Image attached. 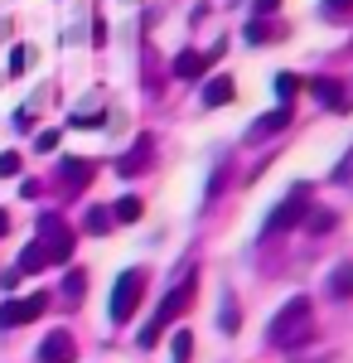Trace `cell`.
I'll use <instances>...</instances> for the list:
<instances>
[{
	"instance_id": "1",
	"label": "cell",
	"mask_w": 353,
	"mask_h": 363,
	"mask_svg": "<svg viewBox=\"0 0 353 363\" xmlns=\"http://www.w3.org/2000/svg\"><path fill=\"white\" fill-rule=\"evenodd\" d=\"M310 339H315V306H310V296H296V301H286L276 310V320L267 325V344L291 354V349L310 344Z\"/></svg>"
},
{
	"instance_id": "2",
	"label": "cell",
	"mask_w": 353,
	"mask_h": 363,
	"mask_svg": "<svg viewBox=\"0 0 353 363\" xmlns=\"http://www.w3.org/2000/svg\"><path fill=\"white\" fill-rule=\"evenodd\" d=\"M189 306H194V272L179 281L169 296H164V306L155 310V320L140 330V349H155V344H160V335H164V330H169V325H174V320H179V315H184Z\"/></svg>"
},
{
	"instance_id": "3",
	"label": "cell",
	"mask_w": 353,
	"mask_h": 363,
	"mask_svg": "<svg viewBox=\"0 0 353 363\" xmlns=\"http://www.w3.org/2000/svg\"><path fill=\"white\" fill-rule=\"evenodd\" d=\"M305 208H310V184H296V189L286 194V203H276V208H271V218H267V228H262V238L291 233V228L305 218Z\"/></svg>"
},
{
	"instance_id": "4",
	"label": "cell",
	"mask_w": 353,
	"mask_h": 363,
	"mask_svg": "<svg viewBox=\"0 0 353 363\" xmlns=\"http://www.w3.org/2000/svg\"><path fill=\"white\" fill-rule=\"evenodd\" d=\"M140 296H145V272L131 267L126 277H116V291H111V320H116V325H126V320L136 315Z\"/></svg>"
},
{
	"instance_id": "5",
	"label": "cell",
	"mask_w": 353,
	"mask_h": 363,
	"mask_svg": "<svg viewBox=\"0 0 353 363\" xmlns=\"http://www.w3.org/2000/svg\"><path fill=\"white\" fill-rule=\"evenodd\" d=\"M39 242L49 252V267H58V262L73 257V228L63 223L58 213H44V218H39Z\"/></svg>"
},
{
	"instance_id": "6",
	"label": "cell",
	"mask_w": 353,
	"mask_h": 363,
	"mask_svg": "<svg viewBox=\"0 0 353 363\" xmlns=\"http://www.w3.org/2000/svg\"><path fill=\"white\" fill-rule=\"evenodd\" d=\"M49 310V296H25V301H5L0 306V330H15V325H29Z\"/></svg>"
},
{
	"instance_id": "7",
	"label": "cell",
	"mask_w": 353,
	"mask_h": 363,
	"mask_svg": "<svg viewBox=\"0 0 353 363\" xmlns=\"http://www.w3.org/2000/svg\"><path fill=\"white\" fill-rule=\"evenodd\" d=\"M150 165H155V136H140L136 145H131V155L116 160V174H121V179H136V174H145Z\"/></svg>"
},
{
	"instance_id": "8",
	"label": "cell",
	"mask_w": 353,
	"mask_h": 363,
	"mask_svg": "<svg viewBox=\"0 0 353 363\" xmlns=\"http://www.w3.org/2000/svg\"><path fill=\"white\" fill-rule=\"evenodd\" d=\"M73 359H78V344H73L68 330H54V335L39 344V363H73Z\"/></svg>"
},
{
	"instance_id": "9",
	"label": "cell",
	"mask_w": 353,
	"mask_h": 363,
	"mask_svg": "<svg viewBox=\"0 0 353 363\" xmlns=\"http://www.w3.org/2000/svg\"><path fill=\"white\" fill-rule=\"evenodd\" d=\"M310 92H315V102H325L329 112H344V107H349L344 87L334 83V78H315V83H310Z\"/></svg>"
},
{
	"instance_id": "10",
	"label": "cell",
	"mask_w": 353,
	"mask_h": 363,
	"mask_svg": "<svg viewBox=\"0 0 353 363\" xmlns=\"http://www.w3.org/2000/svg\"><path fill=\"white\" fill-rule=\"evenodd\" d=\"M286 126H291V102H281L276 112H267L262 121H252V140L271 136V131H286Z\"/></svg>"
},
{
	"instance_id": "11",
	"label": "cell",
	"mask_w": 353,
	"mask_h": 363,
	"mask_svg": "<svg viewBox=\"0 0 353 363\" xmlns=\"http://www.w3.org/2000/svg\"><path fill=\"white\" fill-rule=\"evenodd\" d=\"M228 102H232V78L228 73H213L203 83V107H228Z\"/></svg>"
},
{
	"instance_id": "12",
	"label": "cell",
	"mask_w": 353,
	"mask_h": 363,
	"mask_svg": "<svg viewBox=\"0 0 353 363\" xmlns=\"http://www.w3.org/2000/svg\"><path fill=\"white\" fill-rule=\"evenodd\" d=\"M63 184L78 194V189H87L92 184V160H63Z\"/></svg>"
},
{
	"instance_id": "13",
	"label": "cell",
	"mask_w": 353,
	"mask_h": 363,
	"mask_svg": "<svg viewBox=\"0 0 353 363\" xmlns=\"http://www.w3.org/2000/svg\"><path fill=\"white\" fill-rule=\"evenodd\" d=\"M329 291H334L339 301H353V262H339V267L329 272Z\"/></svg>"
},
{
	"instance_id": "14",
	"label": "cell",
	"mask_w": 353,
	"mask_h": 363,
	"mask_svg": "<svg viewBox=\"0 0 353 363\" xmlns=\"http://www.w3.org/2000/svg\"><path fill=\"white\" fill-rule=\"evenodd\" d=\"M203 68H208V58H203V54H194V49H184V54L174 58V78H198Z\"/></svg>"
},
{
	"instance_id": "15",
	"label": "cell",
	"mask_w": 353,
	"mask_h": 363,
	"mask_svg": "<svg viewBox=\"0 0 353 363\" xmlns=\"http://www.w3.org/2000/svg\"><path fill=\"white\" fill-rule=\"evenodd\" d=\"M82 296H87V272H82V267H73V272L63 277V301H68V306H78Z\"/></svg>"
},
{
	"instance_id": "16",
	"label": "cell",
	"mask_w": 353,
	"mask_h": 363,
	"mask_svg": "<svg viewBox=\"0 0 353 363\" xmlns=\"http://www.w3.org/2000/svg\"><path fill=\"white\" fill-rule=\"evenodd\" d=\"M49 267V252H44V242H29L25 252H20V272H44Z\"/></svg>"
},
{
	"instance_id": "17",
	"label": "cell",
	"mask_w": 353,
	"mask_h": 363,
	"mask_svg": "<svg viewBox=\"0 0 353 363\" xmlns=\"http://www.w3.org/2000/svg\"><path fill=\"white\" fill-rule=\"evenodd\" d=\"M111 223H116V218H111V208H87V233H92V238H107L111 233Z\"/></svg>"
},
{
	"instance_id": "18",
	"label": "cell",
	"mask_w": 353,
	"mask_h": 363,
	"mask_svg": "<svg viewBox=\"0 0 353 363\" xmlns=\"http://www.w3.org/2000/svg\"><path fill=\"white\" fill-rule=\"evenodd\" d=\"M189 354H194V335H189V330H174V335H169V359L189 363Z\"/></svg>"
},
{
	"instance_id": "19",
	"label": "cell",
	"mask_w": 353,
	"mask_h": 363,
	"mask_svg": "<svg viewBox=\"0 0 353 363\" xmlns=\"http://www.w3.org/2000/svg\"><path fill=\"white\" fill-rule=\"evenodd\" d=\"M300 223L320 238V233H329V228H334V213H329V208H305V218H300Z\"/></svg>"
},
{
	"instance_id": "20",
	"label": "cell",
	"mask_w": 353,
	"mask_h": 363,
	"mask_svg": "<svg viewBox=\"0 0 353 363\" xmlns=\"http://www.w3.org/2000/svg\"><path fill=\"white\" fill-rule=\"evenodd\" d=\"M111 218H121V223H136V218H140V199H136V194L116 199V208H111Z\"/></svg>"
},
{
	"instance_id": "21",
	"label": "cell",
	"mask_w": 353,
	"mask_h": 363,
	"mask_svg": "<svg viewBox=\"0 0 353 363\" xmlns=\"http://www.w3.org/2000/svg\"><path fill=\"white\" fill-rule=\"evenodd\" d=\"M218 325H223V335H237V301H232V296H223V315H218Z\"/></svg>"
},
{
	"instance_id": "22",
	"label": "cell",
	"mask_w": 353,
	"mask_h": 363,
	"mask_svg": "<svg viewBox=\"0 0 353 363\" xmlns=\"http://www.w3.org/2000/svg\"><path fill=\"white\" fill-rule=\"evenodd\" d=\"M296 92H300V78H296V73H281V78H276V97H281V102H291Z\"/></svg>"
},
{
	"instance_id": "23",
	"label": "cell",
	"mask_w": 353,
	"mask_h": 363,
	"mask_svg": "<svg viewBox=\"0 0 353 363\" xmlns=\"http://www.w3.org/2000/svg\"><path fill=\"white\" fill-rule=\"evenodd\" d=\"M15 174H20V155L5 150V155H0V179H15Z\"/></svg>"
},
{
	"instance_id": "24",
	"label": "cell",
	"mask_w": 353,
	"mask_h": 363,
	"mask_svg": "<svg viewBox=\"0 0 353 363\" xmlns=\"http://www.w3.org/2000/svg\"><path fill=\"white\" fill-rule=\"evenodd\" d=\"M247 39H252V44H267V39H271V25H267V20H252V25H247Z\"/></svg>"
},
{
	"instance_id": "25",
	"label": "cell",
	"mask_w": 353,
	"mask_h": 363,
	"mask_svg": "<svg viewBox=\"0 0 353 363\" xmlns=\"http://www.w3.org/2000/svg\"><path fill=\"white\" fill-rule=\"evenodd\" d=\"M34 145H39L44 155H49V150H58V131H39V136H34Z\"/></svg>"
},
{
	"instance_id": "26",
	"label": "cell",
	"mask_w": 353,
	"mask_h": 363,
	"mask_svg": "<svg viewBox=\"0 0 353 363\" xmlns=\"http://www.w3.org/2000/svg\"><path fill=\"white\" fill-rule=\"evenodd\" d=\"M252 10H257V20H267V15L281 10V0H252Z\"/></svg>"
},
{
	"instance_id": "27",
	"label": "cell",
	"mask_w": 353,
	"mask_h": 363,
	"mask_svg": "<svg viewBox=\"0 0 353 363\" xmlns=\"http://www.w3.org/2000/svg\"><path fill=\"white\" fill-rule=\"evenodd\" d=\"M349 5H353V0H325V15H344Z\"/></svg>"
},
{
	"instance_id": "28",
	"label": "cell",
	"mask_w": 353,
	"mask_h": 363,
	"mask_svg": "<svg viewBox=\"0 0 353 363\" xmlns=\"http://www.w3.org/2000/svg\"><path fill=\"white\" fill-rule=\"evenodd\" d=\"M5 233H10V213L0 208V238H5Z\"/></svg>"
}]
</instances>
